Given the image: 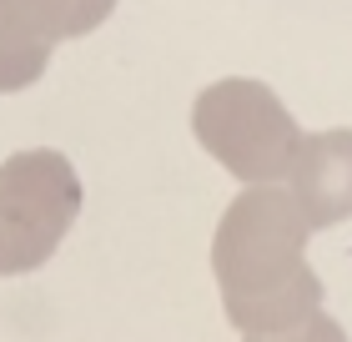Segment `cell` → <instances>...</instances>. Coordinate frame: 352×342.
Instances as JSON below:
<instances>
[{
	"mask_svg": "<svg viewBox=\"0 0 352 342\" xmlns=\"http://www.w3.org/2000/svg\"><path fill=\"white\" fill-rule=\"evenodd\" d=\"M312 226L287 186H247L212 242V272L227 322L242 337L302 328L322 312V282L307 267Z\"/></svg>",
	"mask_w": 352,
	"mask_h": 342,
	"instance_id": "1",
	"label": "cell"
},
{
	"mask_svg": "<svg viewBox=\"0 0 352 342\" xmlns=\"http://www.w3.org/2000/svg\"><path fill=\"white\" fill-rule=\"evenodd\" d=\"M191 131L201 151L221 161L242 186H282L302 146V126L282 106V96L252 76L212 81L191 106Z\"/></svg>",
	"mask_w": 352,
	"mask_h": 342,
	"instance_id": "2",
	"label": "cell"
},
{
	"mask_svg": "<svg viewBox=\"0 0 352 342\" xmlns=\"http://www.w3.org/2000/svg\"><path fill=\"white\" fill-rule=\"evenodd\" d=\"M81 217V176L60 151H15L0 167V237L15 277L51 262Z\"/></svg>",
	"mask_w": 352,
	"mask_h": 342,
	"instance_id": "3",
	"label": "cell"
},
{
	"mask_svg": "<svg viewBox=\"0 0 352 342\" xmlns=\"http://www.w3.org/2000/svg\"><path fill=\"white\" fill-rule=\"evenodd\" d=\"M287 197L307 217V226H338L352 217V126L302 136L297 161L287 171Z\"/></svg>",
	"mask_w": 352,
	"mask_h": 342,
	"instance_id": "4",
	"label": "cell"
},
{
	"mask_svg": "<svg viewBox=\"0 0 352 342\" xmlns=\"http://www.w3.org/2000/svg\"><path fill=\"white\" fill-rule=\"evenodd\" d=\"M0 10L56 45V41H76L86 30H96L116 10V0H0Z\"/></svg>",
	"mask_w": 352,
	"mask_h": 342,
	"instance_id": "5",
	"label": "cell"
},
{
	"mask_svg": "<svg viewBox=\"0 0 352 342\" xmlns=\"http://www.w3.org/2000/svg\"><path fill=\"white\" fill-rule=\"evenodd\" d=\"M51 51H56L51 41H41L36 30H25L21 21H10L0 10V96L36 86L51 66Z\"/></svg>",
	"mask_w": 352,
	"mask_h": 342,
	"instance_id": "6",
	"label": "cell"
},
{
	"mask_svg": "<svg viewBox=\"0 0 352 342\" xmlns=\"http://www.w3.org/2000/svg\"><path fill=\"white\" fill-rule=\"evenodd\" d=\"M242 342H347V332L332 322L327 312L307 317L302 328H287V332H267V337H242Z\"/></svg>",
	"mask_w": 352,
	"mask_h": 342,
	"instance_id": "7",
	"label": "cell"
},
{
	"mask_svg": "<svg viewBox=\"0 0 352 342\" xmlns=\"http://www.w3.org/2000/svg\"><path fill=\"white\" fill-rule=\"evenodd\" d=\"M0 277H15V267H10V247H6V237H0Z\"/></svg>",
	"mask_w": 352,
	"mask_h": 342,
	"instance_id": "8",
	"label": "cell"
}]
</instances>
